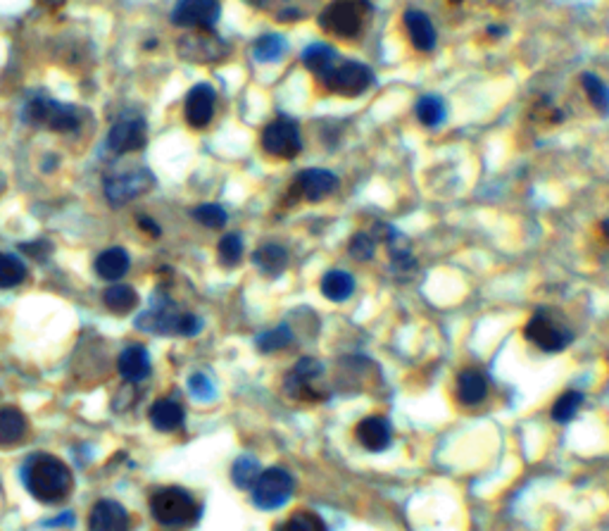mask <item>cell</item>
I'll use <instances>...</instances> for the list:
<instances>
[{
	"mask_svg": "<svg viewBox=\"0 0 609 531\" xmlns=\"http://www.w3.org/2000/svg\"><path fill=\"white\" fill-rule=\"evenodd\" d=\"M584 405V394H578V391H567L555 401L552 405V420L559 422V424H567L576 417V412Z\"/></svg>",
	"mask_w": 609,
	"mask_h": 531,
	"instance_id": "cell-32",
	"label": "cell"
},
{
	"mask_svg": "<svg viewBox=\"0 0 609 531\" xmlns=\"http://www.w3.org/2000/svg\"><path fill=\"white\" fill-rule=\"evenodd\" d=\"M41 5L48 7V10H58V7H62L67 3V0H39Z\"/></svg>",
	"mask_w": 609,
	"mask_h": 531,
	"instance_id": "cell-42",
	"label": "cell"
},
{
	"mask_svg": "<svg viewBox=\"0 0 609 531\" xmlns=\"http://www.w3.org/2000/svg\"><path fill=\"white\" fill-rule=\"evenodd\" d=\"M26 279V265L17 255L0 251V289H14Z\"/></svg>",
	"mask_w": 609,
	"mask_h": 531,
	"instance_id": "cell-29",
	"label": "cell"
},
{
	"mask_svg": "<svg viewBox=\"0 0 609 531\" xmlns=\"http://www.w3.org/2000/svg\"><path fill=\"white\" fill-rule=\"evenodd\" d=\"M22 481L26 491L41 503H58L70 493L71 472L70 467L48 453H33L22 465Z\"/></svg>",
	"mask_w": 609,
	"mask_h": 531,
	"instance_id": "cell-1",
	"label": "cell"
},
{
	"mask_svg": "<svg viewBox=\"0 0 609 531\" xmlns=\"http://www.w3.org/2000/svg\"><path fill=\"white\" fill-rule=\"evenodd\" d=\"M488 395V379L479 370H464L457 376V398L464 405H479Z\"/></svg>",
	"mask_w": 609,
	"mask_h": 531,
	"instance_id": "cell-24",
	"label": "cell"
},
{
	"mask_svg": "<svg viewBox=\"0 0 609 531\" xmlns=\"http://www.w3.org/2000/svg\"><path fill=\"white\" fill-rule=\"evenodd\" d=\"M22 251H24V253H29L32 258H36V260H46L48 255H51L52 246H51V241L39 239V241H33V243H22Z\"/></svg>",
	"mask_w": 609,
	"mask_h": 531,
	"instance_id": "cell-40",
	"label": "cell"
},
{
	"mask_svg": "<svg viewBox=\"0 0 609 531\" xmlns=\"http://www.w3.org/2000/svg\"><path fill=\"white\" fill-rule=\"evenodd\" d=\"M291 344H293V331L288 329L286 324H281L276 329L265 331V334H259V337L255 338V346H258L262 353H276V350L288 348Z\"/></svg>",
	"mask_w": 609,
	"mask_h": 531,
	"instance_id": "cell-33",
	"label": "cell"
},
{
	"mask_svg": "<svg viewBox=\"0 0 609 531\" xmlns=\"http://www.w3.org/2000/svg\"><path fill=\"white\" fill-rule=\"evenodd\" d=\"M150 512L163 526H191L198 519V506L193 496L179 486H164L150 496Z\"/></svg>",
	"mask_w": 609,
	"mask_h": 531,
	"instance_id": "cell-3",
	"label": "cell"
},
{
	"mask_svg": "<svg viewBox=\"0 0 609 531\" xmlns=\"http://www.w3.org/2000/svg\"><path fill=\"white\" fill-rule=\"evenodd\" d=\"M195 222H201L202 227L208 229H221L227 224V213L220 205H214V203H205V205H198L193 210Z\"/></svg>",
	"mask_w": 609,
	"mask_h": 531,
	"instance_id": "cell-37",
	"label": "cell"
},
{
	"mask_svg": "<svg viewBox=\"0 0 609 531\" xmlns=\"http://www.w3.org/2000/svg\"><path fill=\"white\" fill-rule=\"evenodd\" d=\"M148 141V129H145V119L138 115H126L112 124L108 131V148L117 156L126 153H136Z\"/></svg>",
	"mask_w": 609,
	"mask_h": 531,
	"instance_id": "cell-14",
	"label": "cell"
},
{
	"mask_svg": "<svg viewBox=\"0 0 609 531\" xmlns=\"http://www.w3.org/2000/svg\"><path fill=\"white\" fill-rule=\"evenodd\" d=\"M155 186V175L150 169H134L126 175H115L105 179V198L110 201V205L122 208L129 201L138 198V195L148 194L150 188Z\"/></svg>",
	"mask_w": 609,
	"mask_h": 531,
	"instance_id": "cell-11",
	"label": "cell"
},
{
	"mask_svg": "<svg viewBox=\"0 0 609 531\" xmlns=\"http://www.w3.org/2000/svg\"><path fill=\"white\" fill-rule=\"evenodd\" d=\"M138 224H141V227L145 229L148 233H153V236H160V227H157L153 220H148V217H141V220H138Z\"/></svg>",
	"mask_w": 609,
	"mask_h": 531,
	"instance_id": "cell-41",
	"label": "cell"
},
{
	"mask_svg": "<svg viewBox=\"0 0 609 531\" xmlns=\"http://www.w3.org/2000/svg\"><path fill=\"white\" fill-rule=\"evenodd\" d=\"M405 29H408L409 41L417 51H434L438 36H436V26L428 14H424L422 10H408L405 13Z\"/></svg>",
	"mask_w": 609,
	"mask_h": 531,
	"instance_id": "cell-18",
	"label": "cell"
},
{
	"mask_svg": "<svg viewBox=\"0 0 609 531\" xmlns=\"http://www.w3.org/2000/svg\"><path fill=\"white\" fill-rule=\"evenodd\" d=\"M253 262L267 277H279L288 265V253H286V248L276 246V243H267L259 251H255Z\"/></svg>",
	"mask_w": 609,
	"mask_h": 531,
	"instance_id": "cell-27",
	"label": "cell"
},
{
	"mask_svg": "<svg viewBox=\"0 0 609 531\" xmlns=\"http://www.w3.org/2000/svg\"><path fill=\"white\" fill-rule=\"evenodd\" d=\"M89 531H129V512L117 500H98L89 515Z\"/></svg>",
	"mask_w": 609,
	"mask_h": 531,
	"instance_id": "cell-17",
	"label": "cell"
},
{
	"mask_svg": "<svg viewBox=\"0 0 609 531\" xmlns=\"http://www.w3.org/2000/svg\"><path fill=\"white\" fill-rule=\"evenodd\" d=\"M274 531H329L322 515L312 510H298L293 512L291 517L286 519L284 525H279Z\"/></svg>",
	"mask_w": 609,
	"mask_h": 531,
	"instance_id": "cell-30",
	"label": "cell"
},
{
	"mask_svg": "<svg viewBox=\"0 0 609 531\" xmlns=\"http://www.w3.org/2000/svg\"><path fill=\"white\" fill-rule=\"evenodd\" d=\"M117 370H119V375H122L124 379L131 384L148 379V375H150L148 350L138 344L124 348L122 356H119V360H117Z\"/></svg>",
	"mask_w": 609,
	"mask_h": 531,
	"instance_id": "cell-19",
	"label": "cell"
},
{
	"mask_svg": "<svg viewBox=\"0 0 609 531\" xmlns=\"http://www.w3.org/2000/svg\"><path fill=\"white\" fill-rule=\"evenodd\" d=\"M581 86H584L590 105H593L600 115H609V89L603 79L586 71L584 77H581Z\"/></svg>",
	"mask_w": 609,
	"mask_h": 531,
	"instance_id": "cell-28",
	"label": "cell"
},
{
	"mask_svg": "<svg viewBox=\"0 0 609 531\" xmlns=\"http://www.w3.org/2000/svg\"><path fill=\"white\" fill-rule=\"evenodd\" d=\"M355 436L360 441V446L370 453H383L393 443V429H390L389 420H383L379 415L364 417L355 427Z\"/></svg>",
	"mask_w": 609,
	"mask_h": 531,
	"instance_id": "cell-16",
	"label": "cell"
},
{
	"mask_svg": "<svg viewBox=\"0 0 609 531\" xmlns=\"http://www.w3.org/2000/svg\"><path fill=\"white\" fill-rule=\"evenodd\" d=\"M367 10V0H333L319 14V26L336 39H355L362 32Z\"/></svg>",
	"mask_w": 609,
	"mask_h": 531,
	"instance_id": "cell-5",
	"label": "cell"
},
{
	"mask_svg": "<svg viewBox=\"0 0 609 531\" xmlns=\"http://www.w3.org/2000/svg\"><path fill=\"white\" fill-rule=\"evenodd\" d=\"M524 337L545 353H559L574 341V331L548 310H540L524 327Z\"/></svg>",
	"mask_w": 609,
	"mask_h": 531,
	"instance_id": "cell-7",
	"label": "cell"
},
{
	"mask_svg": "<svg viewBox=\"0 0 609 531\" xmlns=\"http://www.w3.org/2000/svg\"><path fill=\"white\" fill-rule=\"evenodd\" d=\"M129 253L124 251V248H108V251H103V253L98 255L96 258V274L100 279H105V281H119V279L124 277V274L129 272Z\"/></svg>",
	"mask_w": 609,
	"mask_h": 531,
	"instance_id": "cell-20",
	"label": "cell"
},
{
	"mask_svg": "<svg viewBox=\"0 0 609 531\" xmlns=\"http://www.w3.org/2000/svg\"><path fill=\"white\" fill-rule=\"evenodd\" d=\"M286 394L293 401L319 403L329 398V386L324 384V367L314 357H303L300 363L293 365V370L286 375L284 382Z\"/></svg>",
	"mask_w": 609,
	"mask_h": 531,
	"instance_id": "cell-6",
	"label": "cell"
},
{
	"mask_svg": "<svg viewBox=\"0 0 609 531\" xmlns=\"http://www.w3.org/2000/svg\"><path fill=\"white\" fill-rule=\"evenodd\" d=\"M136 327L148 334L160 337H195L202 329V319L193 312H182L172 300L157 299L150 310L141 312L136 318Z\"/></svg>",
	"mask_w": 609,
	"mask_h": 531,
	"instance_id": "cell-2",
	"label": "cell"
},
{
	"mask_svg": "<svg viewBox=\"0 0 609 531\" xmlns=\"http://www.w3.org/2000/svg\"><path fill=\"white\" fill-rule=\"evenodd\" d=\"M188 391H191V395L198 398V401H212L214 395H217V389H214L212 379L201 375V372H198V375L188 376Z\"/></svg>",
	"mask_w": 609,
	"mask_h": 531,
	"instance_id": "cell-39",
	"label": "cell"
},
{
	"mask_svg": "<svg viewBox=\"0 0 609 531\" xmlns=\"http://www.w3.org/2000/svg\"><path fill=\"white\" fill-rule=\"evenodd\" d=\"M26 417L17 408H0V448H10L26 436Z\"/></svg>",
	"mask_w": 609,
	"mask_h": 531,
	"instance_id": "cell-23",
	"label": "cell"
},
{
	"mask_svg": "<svg viewBox=\"0 0 609 531\" xmlns=\"http://www.w3.org/2000/svg\"><path fill=\"white\" fill-rule=\"evenodd\" d=\"M183 408L172 398H160L150 408V424L157 431H176L183 424Z\"/></svg>",
	"mask_w": 609,
	"mask_h": 531,
	"instance_id": "cell-21",
	"label": "cell"
},
{
	"mask_svg": "<svg viewBox=\"0 0 609 531\" xmlns=\"http://www.w3.org/2000/svg\"><path fill=\"white\" fill-rule=\"evenodd\" d=\"M286 51V41L281 39V36H276V33H265L262 39L255 41V58L259 60V62H274V60H279L281 55H284Z\"/></svg>",
	"mask_w": 609,
	"mask_h": 531,
	"instance_id": "cell-35",
	"label": "cell"
},
{
	"mask_svg": "<svg viewBox=\"0 0 609 531\" xmlns=\"http://www.w3.org/2000/svg\"><path fill=\"white\" fill-rule=\"evenodd\" d=\"M303 62L319 81H324V79L331 74V70L338 65V55L336 51L331 46H326V43H312V46H307V51L303 52Z\"/></svg>",
	"mask_w": 609,
	"mask_h": 531,
	"instance_id": "cell-22",
	"label": "cell"
},
{
	"mask_svg": "<svg viewBox=\"0 0 609 531\" xmlns=\"http://www.w3.org/2000/svg\"><path fill=\"white\" fill-rule=\"evenodd\" d=\"M217 253H220L221 265L236 267L240 262V258H243V239H240L239 233H227V236L220 241Z\"/></svg>",
	"mask_w": 609,
	"mask_h": 531,
	"instance_id": "cell-36",
	"label": "cell"
},
{
	"mask_svg": "<svg viewBox=\"0 0 609 531\" xmlns=\"http://www.w3.org/2000/svg\"><path fill=\"white\" fill-rule=\"evenodd\" d=\"M331 93L343 98H357L362 96L371 84H374V74L362 62H338L331 70L329 77L322 81Z\"/></svg>",
	"mask_w": 609,
	"mask_h": 531,
	"instance_id": "cell-10",
	"label": "cell"
},
{
	"mask_svg": "<svg viewBox=\"0 0 609 531\" xmlns=\"http://www.w3.org/2000/svg\"><path fill=\"white\" fill-rule=\"evenodd\" d=\"M259 474H262L259 462L250 458V455H240L239 460L234 462V467H231V479H234L239 488H253L255 481L259 479Z\"/></svg>",
	"mask_w": 609,
	"mask_h": 531,
	"instance_id": "cell-31",
	"label": "cell"
},
{
	"mask_svg": "<svg viewBox=\"0 0 609 531\" xmlns=\"http://www.w3.org/2000/svg\"><path fill=\"white\" fill-rule=\"evenodd\" d=\"M221 5L220 0H179L172 10V22L183 29H202L212 32L220 22Z\"/></svg>",
	"mask_w": 609,
	"mask_h": 531,
	"instance_id": "cell-13",
	"label": "cell"
},
{
	"mask_svg": "<svg viewBox=\"0 0 609 531\" xmlns=\"http://www.w3.org/2000/svg\"><path fill=\"white\" fill-rule=\"evenodd\" d=\"M293 488H295V481L284 467H269L259 474L250 491H253V503L259 510H279L291 500Z\"/></svg>",
	"mask_w": 609,
	"mask_h": 531,
	"instance_id": "cell-8",
	"label": "cell"
},
{
	"mask_svg": "<svg viewBox=\"0 0 609 531\" xmlns=\"http://www.w3.org/2000/svg\"><path fill=\"white\" fill-rule=\"evenodd\" d=\"M338 188V176L329 169H303L295 179H293L288 195L293 201H307L317 203L329 198Z\"/></svg>",
	"mask_w": 609,
	"mask_h": 531,
	"instance_id": "cell-12",
	"label": "cell"
},
{
	"mask_svg": "<svg viewBox=\"0 0 609 531\" xmlns=\"http://www.w3.org/2000/svg\"><path fill=\"white\" fill-rule=\"evenodd\" d=\"M417 117L424 127H438L445 119V103L438 96H424L417 103Z\"/></svg>",
	"mask_w": 609,
	"mask_h": 531,
	"instance_id": "cell-34",
	"label": "cell"
},
{
	"mask_svg": "<svg viewBox=\"0 0 609 531\" xmlns=\"http://www.w3.org/2000/svg\"><path fill=\"white\" fill-rule=\"evenodd\" d=\"M603 232H604V236H607V239H609V220L603 222Z\"/></svg>",
	"mask_w": 609,
	"mask_h": 531,
	"instance_id": "cell-43",
	"label": "cell"
},
{
	"mask_svg": "<svg viewBox=\"0 0 609 531\" xmlns=\"http://www.w3.org/2000/svg\"><path fill=\"white\" fill-rule=\"evenodd\" d=\"M22 119L32 127H41V129L58 131V134H70V131L79 129V110L67 103L52 100L46 96L32 98L22 110Z\"/></svg>",
	"mask_w": 609,
	"mask_h": 531,
	"instance_id": "cell-4",
	"label": "cell"
},
{
	"mask_svg": "<svg viewBox=\"0 0 609 531\" xmlns=\"http://www.w3.org/2000/svg\"><path fill=\"white\" fill-rule=\"evenodd\" d=\"M262 148L276 160H293L303 150V137L298 124L288 117H276L262 131Z\"/></svg>",
	"mask_w": 609,
	"mask_h": 531,
	"instance_id": "cell-9",
	"label": "cell"
},
{
	"mask_svg": "<svg viewBox=\"0 0 609 531\" xmlns=\"http://www.w3.org/2000/svg\"><path fill=\"white\" fill-rule=\"evenodd\" d=\"M214 100L217 93L210 84H195L186 96V105H183V115H186L188 127L193 129H205L214 117Z\"/></svg>",
	"mask_w": 609,
	"mask_h": 531,
	"instance_id": "cell-15",
	"label": "cell"
},
{
	"mask_svg": "<svg viewBox=\"0 0 609 531\" xmlns=\"http://www.w3.org/2000/svg\"><path fill=\"white\" fill-rule=\"evenodd\" d=\"M352 291H355V279L348 272H343V270H331L322 279V293L329 300H333V303L348 300L352 296Z\"/></svg>",
	"mask_w": 609,
	"mask_h": 531,
	"instance_id": "cell-25",
	"label": "cell"
},
{
	"mask_svg": "<svg viewBox=\"0 0 609 531\" xmlns=\"http://www.w3.org/2000/svg\"><path fill=\"white\" fill-rule=\"evenodd\" d=\"M103 303L115 315H129L138 305V293L136 289H131L126 284H112L110 289H105Z\"/></svg>",
	"mask_w": 609,
	"mask_h": 531,
	"instance_id": "cell-26",
	"label": "cell"
},
{
	"mask_svg": "<svg viewBox=\"0 0 609 531\" xmlns=\"http://www.w3.org/2000/svg\"><path fill=\"white\" fill-rule=\"evenodd\" d=\"M348 251H351V255L355 260H360V262H364V260H371V255H374L376 251V241L371 233H355L351 239V243H348Z\"/></svg>",
	"mask_w": 609,
	"mask_h": 531,
	"instance_id": "cell-38",
	"label": "cell"
}]
</instances>
